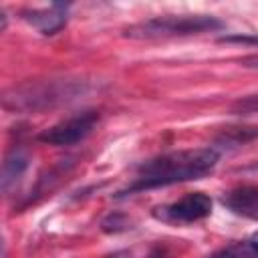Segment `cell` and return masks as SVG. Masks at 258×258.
Here are the masks:
<instances>
[{
  "label": "cell",
  "mask_w": 258,
  "mask_h": 258,
  "mask_svg": "<svg viewBox=\"0 0 258 258\" xmlns=\"http://www.w3.org/2000/svg\"><path fill=\"white\" fill-rule=\"evenodd\" d=\"M218 159H220V153L212 145L157 155L139 165L135 179L125 189H121L117 194V198L131 196V194L143 191V189L165 187V185H173V183H181V181L202 179L214 171Z\"/></svg>",
  "instance_id": "obj_1"
},
{
  "label": "cell",
  "mask_w": 258,
  "mask_h": 258,
  "mask_svg": "<svg viewBox=\"0 0 258 258\" xmlns=\"http://www.w3.org/2000/svg\"><path fill=\"white\" fill-rule=\"evenodd\" d=\"M224 28V22L216 16L206 14H181V16H155L137 24H131L123 30V36L133 40H159L175 36H191L210 30Z\"/></svg>",
  "instance_id": "obj_2"
},
{
  "label": "cell",
  "mask_w": 258,
  "mask_h": 258,
  "mask_svg": "<svg viewBox=\"0 0 258 258\" xmlns=\"http://www.w3.org/2000/svg\"><path fill=\"white\" fill-rule=\"evenodd\" d=\"M77 87L73 83H58V81H46V83H38V85H26V87H18L10 93H6L4 103L6 107H10V103H14V109H42V107H50L54 103H62V101H71L77 95Z\"/></svg>",
  "instance_id": "obj_3"
},
{
  "label": "cell",
  "mask_w": 258,
  "mask_h": 258,
  "mask_svg": "<svg viewBox=\"0 0 258 258\" xmlns=\"http://www.w3.org/2000/svg\"><path fill=\"white\" fill-rule=\"evenodd\" d=\"M99 123V113L89 109V111H81L73 117H67L58 123H54L52 127L44 129L38 135V141L48 143V145H75L79 141H83L87 135H91V131L95 129V125Z\"/></svg>",
  "instance_id": "obj_4"
},
{
  "label": "cell",
  "mask_w": 258,
  "mask_h": 258,
  "mask_svg": "<svg viewBox=\"0 0 258 258\" xmlns=\"http://www.w3.org/2000/svg\"><path fill=\"white\" fill-rule=\"evenodd\" d=\"M212 214V198L204 191H191L179 198L177 202L157 206L153 210V218L167 224H194Z\"/></svg>",
  "instance_id": "obj_5"
},
{
  "label": "cell",
  "mask_w": 258,
  "mask_h": 258,
  "mask_svg": "<svg viewBox=\"0 0 258 258\" xmlns=\"http://www.w3.org/2000/svg\"><path fill=\"white\" fill-rule=\"evenodd\" d=\"M69 8L71 4L64 2H52L46 8H30V10H22L20 16L22 20H26L30 26H34L40 34H56L69 20Z\"/></svg>",
  "instance_id": "obj_6"
},
{
  "label": "cell",
  "mask_w": 258,
  "mask_h": 258,
  "mask_svg": "<svg viewBox=\"0 0 258 258\" xmlns=\"http://www.w3.org/2000/svg\"><path fill=\"white\" fill-rule=\"evenodd\" d=\"M222 204L236 216L258 220V185H238L222 196Z\"/></svg>",
  "instance_id": "obj_7"
},
{
  "label": "cell",
  "mask_w": 258,
  "mask_h": 258,
  "mask_svg": "<svg viewBox=\"0 0 258 258\" xmlns=\"http://www.w3.org/2000/svg\"><path fill=\"white\" fill-rule=\"evenodd\" d=\"M28 161H30V157L24 149H20V147L10 149V153L4 157V163H2V189L4 191H8L22 177V173L28 167Z\"/></svg>",
  "instance_id": "obj_8"
},
{
  "label": "cell",
  "mask_w": 258,
  "mask_h": 258,
  "mask_svg": "<svg viewBox=\"0 0 258 258\" xmlns=\"http://www.w3.org/2000/svg\"><path fill=\"white\" fill-rule=\"evenodd\" d=\"M208 258H258V232L252 234L248 240L232 242L222 250L214 252Z\"/></svg>",
  "instance_id": "obj_9"
},
{
  "label": "cell",
  "mask_w": 258,
  "mask_h": 258,
  "mask_svg": "<svg viewBox=\"0 0 258 258\" xmlns=\"http://www.w3.org/2000/svg\"><path fill=\"white\" fill-rule=\"evenodd\" d=\"M254 137H258V129H256V127H232V129H226V131L216 139V143H214L212 147L220 153L222 149L238 147V145H242V143H246V141H250V139H254Z\"/></svg>",
  "instance_id": "obj_10"
},
{
  "label": "cell",
  "mask_w": 258,
  "mask_h": 258,
  "mask_svg": "<svg viewBox=\"0 0 258 258\" xmlns=\"http://www.w3.org/2000/svg\"><path fill=\"white\" fill-rule=\"evenodd\" d=\"M232 113L236 115H258V95H248L232 105Z\"/></svg>",
  "instance_id": "obj_11"
},
{
  "label": "cell",
  "mask_w": 258,
  "mask_h": 258,
  "mask_svg": "<svg viewBox=\"0 0 258 258\" xmlns=\"http://www.w3.org/2000/svg\"><path fill=\"white\" fill-rule=\"evenodd\" d=\"M125 228V224H121V216H109L105 222H103V230L105 232H119V230H123Z\"/></svg>",
  "instance_id": "obj_12"
},
{
  "label": "cell",
  "mask_w": 258,
  "mask_h": 258,
  "mask_svg": "<svg viewBox=\"0 0 258 258\" xmlns=\"http://www.w3.org/2000/svg\"><path fill=\"white\" fill-rule=\"evenodd\" d=\"M220 40H224V42H252V44H258V36H240V34L222 36Z\"/></svg>",
  "instance_id": "obj_13"
},
{
  "label": "cell",
  "mask_w": 258,
  "mask_h": 258,
  "mask_svg": "<svg viewBox=\"0 0 258 258\" xmlns=\"http://www.w3.org/2000/svg\"><path fill=\"white\" fill-rule=\"evenodd\" d=\"M240 64H242V67H246V69H254V71H258V54L244 56V58L240 60Z\"/></svg>",
  "instance_id": "obj_14"
}]
</instances>
